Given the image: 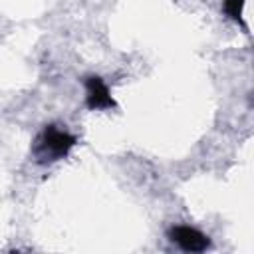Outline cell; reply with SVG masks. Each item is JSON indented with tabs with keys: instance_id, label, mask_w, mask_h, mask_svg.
<instances>
[{
	"instance_id": "6da1fadb",
	"label": "cell",
	"mask_w": 254,
	"mask_h": 254,
	"mask_svg": "<svg viewBox=\"0 0 254 254\" xmlns=\"http://www.w3.org/2000/svg\"><path fill=\"white\" fill-rule=\"evenodd\" d=\"M73 145H75V137L69 131L50 123V125H44V129L36 135L32 143V155L36 163L48 165L64 159Z\"/></svg>"
},
{
	"instance_id": "7a4b0ae2",
	"label": "cell",
	"mask_w": 254,
	"mask_h": 254,
	"mask_svg": "<svg viewBox=\"0 0 254 254\" xmlns=\"http://www.w3.org/2000/svg\"><path fill=\"white\" fill-rule=\"evenodd\" d=\"M167 236L173 244H177L185 252H204L206 248H210V238L198 228H192L187 224L173 226Z\"/></svg>"
},
{
	"instance_id": "3957f363",
	"label": "cell",
	"mask_w": 254,
	"mask_h": 254,
	"mask_svg": "<svg viewBox=\"0 0 254 254\" xmlns=\"http://www.w3.org/2000/svg\"><path fill=\"white\" fill-rule=\"evenodd\" d=\"M85 85V105L87 109H109L115 107V101L111 97V91L107 83L99 75H87L83 79Z\"/></svg>"
},
{
	"instance_id": "277c9868",
	"label": "cell",
	"mask_w": 254,
	"mask_h": 254,
	"mask_svg": "<svg viewBox=\"0 0 254 254\" xmlns=\"http://www.w3.org/2000/svg\"><path fill=\"white\" fill-rule=\"evenodd\" d=\"M242 4L244 0H222V10L230 20L242 22Z\"/></svg>"
}]
</instances>
